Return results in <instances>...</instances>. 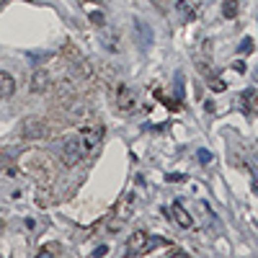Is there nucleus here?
<instances>
[{"instance_id":"obj_17","label":"nucleus","mask_w":258,"mask_h":258,"mask_svg":"<svg viewBox=\"0 0 258 258\" xmlns=\"http://www.w3.org/2000/svg\"><path fill=\"white\" fill-rule=\"evenodd\" d=\"M181 178H184L181 173H171V176H168V181H181Z\"/></svg>"},{"instance_id":"obj_5","label":"nucleus","mask_w":258,"mask_h":258,"mask_svg":"<svg viewBox=\"0 0 258 258\" xmlns=\"http://www.w3.org/2000/svg\"><path fill=\"white\" fill-rule=\"evenodd\" d=\"M116 106L121 114H129V111H134V106H137V96H134V91L129 85H119L116 88Z\"/></svg>"},{"instance_id":"obj_1","label":"nucleus","mask_w":258,"mask_h":258,"mask_svg":"<svg viewBox=\"0 0 258 258\" xmlns=\"http://www.w3.org/2000/svg\"><path fill=\"white\" fill-rule=\"evenodd\" d=\"M18 168L24 173H29L34 181H39L44 186H49L54 181V176H57V168H54V163L49 160V155L44 152H37V150H29L18 158Z\"/></svg>"},{"instance_id":"obj_16","label":"nucleus","mask_w":258,"mask_h":258,"mask_svg":"<svg viewBox=\"0 0 258 258\" xmlns=\"http://www.w3.org/2000/svg\"><path fill=\"white\" fill-rule=\"evenodd\" d=\"M109 253V245H98V248L93 251V256H106Z\"/></svg>"},{"instance_id":"obj_4","label":"nucleus","mask_w":258,"mask_h":258,"mask_svg":"<svg viewBox=\"0 0 258 258\" xmlns=\"http://www.w3.org/2000/svg\"><path fill=\"white\" fill-rule=\"evenodd\" d=\"M101 137H104V127H98V124H85V127H80V140H83V145H85L88 152L98 147Z\"/></svg>"},{"instance_id":"obj_11","label":"nucleus","mask_w":258,"mask_h":258,"mask_svg":"<svg viewBox=\"0 0 258 258\" xmlns=\"http://www.w3.org/2000/svg\"><path fill=\"white\" fill-rule=\"evenodd\" d=\"M243 98H245V106H248L251 114H258V91H245Z\"/></svg>"},{"instance_id":"obj_14","label":"nucleus","mask_w":258,"mask_h":258,"mask_svg":"<svg viewBox=\"0 0 258 258\" xmlns=\"http://www.w3.org/2000/svg\"><path fill=\"white\" fill-rule=\"evenodd\" d=\"M212 160H215V155H212L209 150H199V163L201 165H209Z\"/></svg>"},{"instance_id":"obj_15","label":"nucleus","mask_w":258,"mask_h":258,"mask_svg":"<svg viewBox=\"0 0 258 258\" xmlns=\"http://www.w3.org/2000/svg\"><path fill=\"white\" fill-rule=\"evenodd\" d=\"M91 21H93L96 26H101V24H104V16H101L98 10H93V13H91Z\"/></svg>"},{"instance_id":"obj_8","label":"nucleus","mask_w":258,"mask_h":258,"mask_svg":"<svg viewBox=\"0 0 258 258\" xmlns=\"http://www.w3.org/2000/svg\"><path fill=\"white\" fill-rule=\"evenodd\" d=\"M173 217H176V225L178 227H184V230H188V227H194V220H191V215L184 209V204H173Z\"/></svg>"},{"instance_id":"obj_18","label":"nucleus","mask_w":258,"mask_h":258,"mask_svg":"<svg viewBox=\"0 0 258 258\" xmlns=\"http://www.w3.org/2000/svg\"><path fill=\"white\" fill-rule=\"evenodd\" d=\"M3 5H8V0H0V8H3Z\"/></svg>"},{"instance_id":"obj_3","label":"nucleus","mask_w":258,"mask_h":258,"mask_svg":"<svg viewBox=\"0 0 258 258\" xmlns=\"http://www.w3.org/2000/svg\"><path fill=\"white\" fill-rule=\"evenodd\" d=\"M49 134V127L41 116H29L21 121V137L24 140H44Z\"/></svg>"},{"instance_id":"obj_19","label":"nucleus","mask_w":258,"mask_h":258,"mask_svg":"<svg viewBox=\"0 0 258 258\" xmlns=\"http://www.w3.org/2000/svg\"><path fill=\"white\" fill-rule=\"evenodd\" d=\"M256 80H258V70H256Z\"/></svg>"},{"instance_id":"obj_2","label":"nucleus","mask_w":258,"mask_h":258,"mask_svg":"<svg viewBox=\"0 0 258 258\" xmlns=\"http://www.w3.org/2000/svg\"><path fill=\"white\" fill-rule=\"evenodd\" d=\"M85 155H88V150L80 140V134H70V137L62 142V163L67 168H75L77 163H83Z\"/></svg>"},{"instance_id":"obj_6","label":"nucleus","mask_w":258,"mask_h":258,"mask_svg":"<svg viewBox=\"0 0 258 258\" xmlns=\"http://www.w3.org/2000/svg\"><path fill=\"white\" fill-rule=\"evenodd\" d=\"M147 240H150V235L145 232V230H134L132 238L127 240V253H129V256L145 253V248H147Z\"/></svg>"},{"instance_id":"obj_13","label":"nucleus","mask_w":258,"mask_h":258,"mask_svg":"<svg viewBox=\"0 0 258 258\" xmlns=\"http://www.w3.org/2000/svg\"><path fill=\"white\" fill-rule=\"evenodd\" d=\"M253 49H256V41H253L251 37H245V39L238 44V52H240V54H253Z\"/></svg>"},{"instance_id":"obj_10","label":"nucleus","mask_w":258,"mask_h":258,"mask_svg":"<svg viewBox=\"0 0 258 258\" xmlns=\"http://www.w3.org/2000/svg\"><path fill=\"white\" fill-rule=\"evenodd\" d=\"M238 13H240V3L238 0H222V16L225 18H238Z\"/></svg>"},{"instance_id":"obj_7","label":"nucleus","mask_w":258,"mask_h":258,"mask_svg":"<svg viewBox=\"0 0 258 258\" xmlns=\"http://www.w3.org/2000/svg\"><path fill=\"white\" fill-rule=\"evenodd\" d=\"M49 70H37L31 77V93H44L49 88Z\"/></svg>"},{"instance_id":"obj_9","label":"nucleus","mask_w":258,"mask_h":258,"mask_svg":"<svg viewBox=\"0 0 258 258\" xmlns=\"http://www.w3.org/2000/svg\"><path fill=\"white\" fill-rule=\"evenodd\" d=\"M16 93V80L8 73H0V98H10Z\"/></svg>"},{"instance_id":"obj_12","label":"nucleus","mask_w":258,"mask_h":258,"mask_svg":"<svg viewBox=\"0 0 258 258\" xmlns=\"http://www.w3.org/2000/svg\"><path fill=\"white\" fill-rule=\"evenodd\" d=\"M57 253H62L60 243H47V245H41V248H39V258L41 256H57Z\"/></svg>"}]
</instances>
